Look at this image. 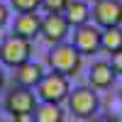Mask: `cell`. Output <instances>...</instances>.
<instances>
[{
    "label": "cell",
    "instance_id": "cell-14",
    "mask_svg": "<svg viewBox=\"0 0 122 122\" xmlns=\"http://www.w3.org/2000/svg\"><path fill=\"white\" fill-rule=\"evenodd\" d=\"M100 49H105L107 54L120 51L122 49V27H105L100 34Z\"/></svg>",
    "mask_w": 122,
    "mask_h": 122
},
{
    "label": "cell",
    "instance_id": "cell-12",
    "mask_svg": "<svg viewBox=\"0 0 122 122\" xmlns=\"http://www.w3.org/2000/svg\"><path fill=\"white\" fill-rule=\"evenodd\" d=\"M64 17L68 20L71 27H81V25L88 22L90 7H88L86 0H68V5H66V10H64Z\"/></svg>",
    "mask_w": 122,
    "mask_h": 122
},
{
    "label": "cell",
    "instance_id": "cell-9",
    "mask_svg": "<svg viewBox=\"0 0 122 122\" xmlns=\"http://www.w3.org/2000/svg\"><path fill=\"white\" fill-rule=\"evenodd\" d=\"M42 32V17L37 12H20L15 17V27H12V34H20L32 42L34 37H39Z\"/></svg>",
    "mask_w": 122,
    "mask_h": 122
},
{
    "label": "cell",
    "instance_id": "cell-7",
    "mask_svg": "<svg viewBox=\"0 0 122 122\" xmlns=\"http://www.w3.org/2000/svg\"><path fill=\"white\" fill-rule=\"evenodd\" d=\"M93 20L98 27H120L122 25V0H95Z\"/></svg>",
    "mask_w": 122,
    "mask_h": 122
},
{
    "label": "cell",
    "instance_id": "cell-15",
    "mask_svg": "<svg viewBox=\"0 0 122 122\" xmlns=\"http://www.w3.org/2000/svg\"><path fill=\"white\" fill-rule=\"evenodd\" d=\"M10 5L17 12H37L42 7V0H10Z\"/></svg>",
    "mask_w": 122,
    "mask_h": 122
},
{
    "label": "cell",
    "instance_id": "cell-3",
    "mask_svg": "<svg viewBox=\"0 0 122 122\" xmlns=\"http://www.w3.org/2000/svg\"><path fill=\"white\" fill-rule=\"evenodd\" d=\"M32 56V42L20 34H10L5 37L3 42H0V61H3L5 66H22L25 61H29Z\"/></svg>",
    "mask_w": 122,
    "mask_h": 122
},
{
    "label": "cell",
    "instance_id": "cell-20",
    "mask_svg": "<svg viewBox=\"0 0 122 122\" xmlns=\"http://www.w3.org/2000/svg\"><path fill=\"white\" fill-rule=\"evenodd\" d=\"M3 86H5V73H3V68H0V90H3Z\"/></svg>",
    "mask_w": 122,
    "mask_h": 122
},
{
    "label": "cell",
    "instance_id": "cell-10",
    "mask_svg": "<svg viewBox=\"0 0 122 122\" xmlns=\"http://www.w3.org/2000/svg\"><path fill=\"white\" fill-rule=\"evenodd\" d=\"M115 78H117V73L112 71V66H110V61H98V64H93V68H90V73H88L90 88H98V90L112 88Z\"/></svg>",
    "mask_w": 122,
    "mask_h": 122
},
{
    "label": "cell",
    "instance_id": "cell-6",
    "mask_svg": "<svg viewBox=\"0 0 122 122\" xmlns=\"http://www.w3.org/2000/svg\"><path fill=\"white\" fill-rule=\"evenodd\" d=\"M68 29H71V25L64 17V12H46V17H42V32L39 34H42L44 42H49L54 46L68 37Z\"/></svg>",
    "mask_w": 122,
    "mask_h": 122
},
{
    "label": "cell",
    "instance_id": "cell-23",
    "mask_svg": "<svg viewBox=\"0 0 122 122\" xmlns=\"http://www.w3.org/2000/svg\"><path fill=\"white\" fill-rule=\"evenodd\" d=\"M120 100H122V98H120Z\"/></svg>",
    "mask_w": 122,
    "mask_h": 122
},
{
    "label": "cell",
    "instance_id": "cell-2",
    "mask_svg": "<svg viewBox=\"0 0 122 122\" xmlns=\"http://www.w3.org/2000/svg\"><path fill=\"white\" fill-rule=\"evenodd\" d=\"M71 93V86H68V78L61 76V73H44V78L37 83V98L42 103H56L61 105L64 100H68Z\"/></svg>",
    "mask_w": 122,
    "mask_h": 122
},
{
    "label": "cell",
    "instance_id": "cell-5",
    "mask_svg": "<svg viewBox=\"0 0 122 122\" xmlns=\"http://www.w3.org/2000/svg\"><path fill=\"white\" fill-rule=\"evenodd\" d=\"M68 110L76 117H83V120L93 117L98 112V95L93 93V88L81 86L76 90H71L68 93Z\"/></svg>",
    "mask_w": 122,
    "mask_h": 122
},
{
    "label": "cell",
    "instance_id": "cell-21",
    "mask_svg": "<svg viewBox=\"0 0 122 122\" xmlns=\"http://www.w3.org/2000/svg\"><path fill=\"white\" fill-rule=\"evenodd\" d=\"M0 122H3V117H0Z\"/></svg>",
    "mask_w": 122,
    "mask_h": 122
},
{
    "label": "cell",
    "instance_id": "cell-22",
    "mask_svg": "<svg viewBox=\"0 0 122 122\" xmlns=\"http://www.w3.org/2000/svg\"><path fill=\"white\" fill-rule=\"evenodd\" d=\"M93 3H95V0H93Z\"/></svg>",
    "mask_w": 122,
    "mask_h": 122
},
{
    "label": "cell",
    "instance_id": "cell-8",
    "mask_svg": "<svg viewBox=\"0 0 122 122\" xmlns=\"http://www.w3.org/2000/svg\"><path fill=\"white\" fill-rule=\"evenodd\" d=\"M100 29L95 27V25H81V27H76V32H73V44L76 46V51L81 54V56H88V54H98L100 51Z\"/></svg>",
    "mask_w": 122,
    "mask_h": 122
},
{
    "label": "cell",
    "instance_id": "cell-17",
    "mask_svg": "<svg viewBox=\"0 0 122 122\" xmlns=\"http://www.w3.org/2000/svg\"><path fill=\"white\" fill-rule=\"evenodd\" d=\"M110 66H112V71H115L117 76H122V49L110 54Z\"/></svg>",
    "mask_w": 122,
    "mask_h": 122
},
{
    "label": "cell",
    "instance_id": "cell-19",
    "mask_svg": "<svg viewBox=\"0 0 122 122\" xmlns=\"http://www.w3.org/2000/svg\"><path fill=\"white\" fill-rule=\"evenodd\" d=\"M7 20H10V12H7V7H5L3 3H0V27H3V25L7 22Z\"/></svg>",
    "mask_w": 122,
    "mask_h": 122
},
{
    "label": "cell",
    "instance_id": "cell-18",
    "mask_svg": "<svg viewBox=\"0 0 122 122\" xmlns=\"http://www.w3.org/2000/svg\"><path fill=\"white\" fill-rule=\"evenodd\" d=\"M88 122H120V120L112 117V115H105V117H95L93 115V117H88Z\"/></svg>",
    "mask_w": 122,
    "mask_h": 122
},
{
    "label": "cell",
    "instance_id": "cell-4",
    "mask_svg": "<svg viewBox=\"0 0 122 122\" xmlns=\"http://www.w3.org/2000/svg\"><path fill=\"white\" fill-rule=\"evenodd\" d=\"M34 107H37V93H32V88H22L17 86L7 93L5 98V110L12 117L20 115H34Z\"/></svg>",
    "mask_w": 122,
    "mask_h": 122
},
{
    "label": "cell",
    "instance_id": "cell-16",
    "mask_svg": "<svg viewBox=\"0 0 122 122\" xmlns=\"http://www.w3.org/2000/svg\"><path fill=\"white\" fill-rule=\"evenodd\" d=\"M68 5V0H42V7L46 12H64Z\"/></svg>",
    "mask_w": 122,
    "mask_h": 122
},
{
    "label": "cell",
    "instance_id": "cell-13",
    "mask_svg": "<svg viewBox=\"0 0 122 122\" xmlns=\"http://www.w3.org/2000/svg\"><path fill=\"white\" fill-rule=\"evenodd\" d=\"M34 122H64V110L56 103H37Z\"/></svg>",
    "mask_w": 122,
    "mask_h": 122
},
{
    "label": "cell",
    "instance_id": "cell-11",
    "mask_svg": "<svg viewBox=\"0 0 122 122\" xmlns=\"http://www.w3.org/2000/svg\"><path fill=\"white\" fill-rule=\"evenodd\" d=\"M42 78H44V68L39 64H34L32 59L15 68V81H17V86H22V88H37V83Z\"/></svg>",
    "mask_w": 122,
    "mask_h": 122
},
{
    "label": "cell",
    "instance_id": "cell-1",
    "mask_svg": "<svg viewBox=\"0 0 122 122\" xmlns=\"http://www.w3.org/2000/svg\"><path fill=\"white\" fill-rule=\"evenodd\" d=\"M81 56L76 51V46L73 44H66V42H61V44H54V49L49 51L46 61H49V66H51L54 73H61V76H76L78 71H81Z\"/></svg>",
    "mask_w": 122,
    "mask_h": 122
}]
</instances>
